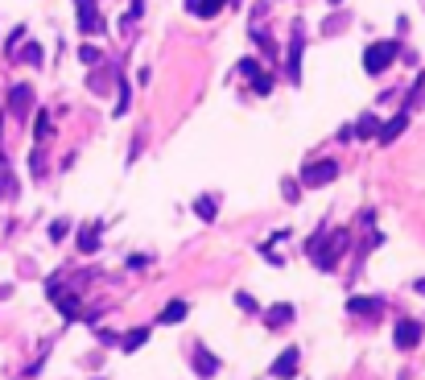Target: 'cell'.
<instances>
[{"label": "cell", "mask_w": 425, "mask_h": 380, "mask_svg": "<svg viewBox=\"0 0 425 380\" xmlns=\"http://www.w3.org/2000/svg\"><path fill=\"white\" fill-rule=\"evenodd\" d=\"M252 92H256V95H269V92H273V79H269L264 71H256V75H252Z\"/></svg>", "instance_id": "obj_23"}, {"label": "cell", "mask_w": 425, "mask_h": 380, "mask_svg": "<svg viewBox=\"0 0 425 380\" xmlns=\"http://www.w3.org/2000/svg\"><path fill=\"white\" fill-rule=\"evenodd\" d=\"M396 54H401L396 42H372V46L364 50V71H368V75H384V71L396 62Z\"/></svg>", "instance_id": "obj_2"}, {"label": "cell", "mask_w": 425, "mask_h": 380, "mask_svg": "<svg viewBox=\"0 0 425 380\" xmlns=\"http://www.w3.org/2000/svg\"><path fill=\"white\" fill-rule=\"evenodd\" d=\"M417 293H425V282H417Z\"/></svg>", "instance_id": "obj_28"}, {"label": "cell", "mask_w": 425, "mask_h": 380, "mask_svg": "<svg viewBox=\"0 0 425 380\" xmlns=\"http://www.w3.org/2000/svg\"><path fill=\"white\" fill-rule=\"evenodd\" d=\"M190 364H194V372H198L202 380L219 372V360H215V356H211V351H207L202 343H194V351H190Z\"/></svg>", "instance_id": "obj_11"}, {"label": "cell", "mask_w": 425, "mask_h": 380, "mask_svg": "<svg viewBox=\"0 0 425 380\" xmlns=\"http://www.w3.org/2000/svg\"><path fill=\"white\" fill-rule=\"evenodd\" d=\"M144 339H149V327H137V331H128L120 339V347H124V356H133V351H141Z\"/></svg>", "instance_id": "obj_16"}, {"label": "cell", "mask_w": 425, "mask_h": 380, "mask_svg": "<svg viewBox=\"0 0 425 380\" xmlns=\"http://www.w3.org/2000/svg\"><path fill=\"white\" fill-rule=\"evenodd\" d=\"M50 302H54V306H58V310H62V319H70V323H75V319H79V314H83V306H79V298H75V293H66V289H62V285L58 282H50Z\"/></svg>", "instance_id": "obj_4"}, {"label": "cell", "mask_w": 425, "mask_h": 380, "mask_svg": "<svg viewBox=\"0 0 425 380\" xmlns=\"http://www.w3.org/2000/svg\"><path fill=\"white\" fill-rule=\"evenodd\" d=\"M194 211H198V219H215V198H194Z\"/></svg>", "instance_id": "obj_21"}, {"label": "cell", "mask_w": 425, "mask_h": 380, "mask_svg": "<svg viewBox=\"0 0 425 380\" xmlns=\"http://www.w3.org/2000/svg\"><path fill=\"white\" fill-rule=\"evenodd\" d=\"M66 236H70V224H66V219L50 224V240H66Z\"/></svg>", "instance_id": "obj_26"}, {"label": "cell", "mask_w": 425, "mask_h": 380, "mask_svg": "<svg viewBox=\"0 0 425 380\" xmlns=\"http://www.w3.org/2000/svg\"><path fill=\"white\" fill-rule=\"evenodd\" d=\"M301 46H306V42H301V25H297V29H293V42H289V58H285V75H289L293 87L301 83Z\"/></svg>", "instance_id": "obj_8"}, {"label": "cell", "mask_w": 425, "mask_h": 380, "mask_svg": "<svg viewBox=\"0 0 425 380\" xmlns=\"http://www.w3.org/2000/svg\"><path fill=\"white\" fill-rule=\"evenodd\" d=\"M223 4H228V0H186V13H194V17H202V21H207V17H215Z\"/></svg>", "instance_id": "obj_15"}, {"label": "cell", "mask_w": 425, "mask_h": 380, "mask_svg": "<svg viewBox=\"0 0 425 380\" xmlns=\"http://www.w3.org/2000/svg\"><path fill=\"white\" fill-rule=\"evenodd\" d=\"M8 198H17V178L8 170H0V203H8Z\"/></svg>", "instance_id": "obj_19"}, {"label": "cell", "mask_w": 425, "mask_h": 380, "mask_svg": "<svg viewBox=\"0 0 425 380\" xmlns=\"http://www.w3.org/2000/svg\"><path fill=\"white\" fill-rule=\"evenodd\" d=\"M347 244H351V232H347V228H338V232L318 228V232L310 236V244H306V256H310L322 273H331V269H338V261H343Z\"/></svg>", "instance_id": "obj_1"}, {"label": "cell", "mask_w": 425, "mask_h": 380, "mask_svg": "<svg viewBox=\"0 0 425 380\" xmlns=\"http://www.w3.org/2000/svg\"><path fill=\"white\" fill-rule=\"evenodd\" d=\"M8 112H13L17 120H25V116L33 112V87H29V83H17V87H8Z\"/></svg>", "instance_id": "obj_5"}, {"label": "cell", "mask_w": 425, "mask_h": 380, "mask_svg": "<svg viewBox=\"0 0 425 380\" xmlns=\"http://www.w3.org/2000/svg\"><path fill=\"white\" fill-rule=\"evenodd\" d=\"M273 377H297V351L289 347V351H281V360H273Z\"/></svg>", "instance_id": "obj_14"}, {"label": "cell", "mask_w": 425, "mask_h": 380, "mask_svg": "<svg viewBox=\"0 0 425 380\" xmlns=\"http://www.w3.org/2000/svg\"><path fill=\"white\" fill-rule=\"evenodd\" d=\"M50 133H54V124H50V112H38V124H33V137H38V141H46Z\"/></svg>", "instance_id": "obj_22"}, {"label": "cell", "mask_w": 425, "mask_h": 380, "mask_svg": "<svg viewBox=\"0 0 425 380\" xmlns=\"http://www.w3.org/2000/svg\"><path fill=\"white\" fill-rule=\"evenodd\" d=\"M281 194H285V198H289V203H297V198H301V182H293V178H285V182H281Z\"/></svg>", "instance_id": "obj_24"}, {"label": "cell", "mask_w": 425, "mask_h": 380, "mask_svg": "<svg viewBox=\"0 0 425 380\" xmlns=\"http://www.w3.org/2000/svg\"><path fill=\"white\" fill-rule=\"evenodd\" d=\"M186 314H190V306L182 302V298H174V302H170V306H165V310L157 314V323H161V327H178V323H182Z\"/></svg>", "instance_id": "obj_13"}, {"label": "cell", "mask_w": 425, "mask_h": 380, "mask_svg": "<svg viewBox=\"0 0 425 380\" xmlns=\"http://www.w3.org/2000/svg\"><path fill=\"white\" fill-rule=\"evenodd\" d=\"M334 178H338V166H334V161H310V166L301 170V187H310V190L327 187Z\"/></svg>", "instance_id": "obj_3"}, {"label": "cell", "mask_w": 425, "mask_h": 380, "mask_svg": "<svg viewBox=\"0 0 425 380\" xmlns=\"http://www.w3.org/2000/svg\"><path fill=\"white\" fill-rule=\"evenodd\" d=\"M99 236H103V228H99V224H87V228L79 232V248H83V252H95V248H99Z\"/></svg>", "instance_id": "obj_17"}, {"label": "cell", "mask_w": 425, "mask_h": 380, "mask_svg": "<svg viewBox=\"0 0 425 380\" xmlns=\"http://www.w3.org/2000/svg\"><path fill=\"white\" fill-rule=\"evenodd\" d=\"M331 4H343V0H331Z\"/></svg>", "instance_id": "obj_29"}, {"label": "cell", "mask_w": 425, "mask_h": 380, "mask_svg": "<svg viewBox=\"0 0 425 380\" xmlns=\"http://www.w3.org/2000/svg\"><path fill=\"white\" fill-rule=\"evenodd\" d=\"M13 58H21V62H29V66H42V46H38V42H25V50L13 54Z\"/></svg>", "instance_id": "obj_18"}, {"label": "cell", "mask_w": 425, "mask_h": 380, "mask_svg": "<svg viewBox=\"0 0 425 380\" xmlns=\"http://www.w3.org/2000/svg\"><path fill=\"white\" fill-rule=\"evenodd\" d=\"M236 306L239 310H256V298L252 293H236Z\"/></svg>", "instance_id": "obj_27"}, {"label": "cell", "mask_w": 425, "mask_h": 380, "mask_svg": "<svg viewBox=\"0 0 425 380\" xmlns=\"http://www.w3.org/2000/svg\"><path fill=\"white\" fill-rule=\"evenodd\" d=\"M347 314H355V319H380L384 314V298H347Z\"/></svg>", "instance_id": "obj_9"}, {"label": "cell", "mask_w": 425, "mask_h": 380, "mask_svg": "<svg viewBox=\"0 0 425 380\" xmlns=\"http://www.w3.org/2000/svg\"><path fill=\"white\" fill-rule=\"evenodd\" d=\"M405 129H409V112H396L392 120H384V124L376 129V141L380 145H392L401 133H405Z\"/></svg>", "instance_id": "obj_10"}, {"label": "cell", "mask_w": 425, "mask_h": 380, "mask_svg": "<svg viewBox=\"0 0 425 380\" xmlns=\"http://www.w3.org/2000/svg\"><path fill=\"white\" fill-rule=\"evenodd\" d=\"M289 323H293V306H289V302H277V306L264 310V327H269V331H281Z\"/></svg>", "instance_id": "obj_12"}, {"label": "cell", "mask_w": 425, "mask_h": 380, "mask_svg": "<svg viewBox=\"0 0 425 380\" xmlns=\"http://www.w3.org/2000/svg\"><path fill=\"white\" fill-rule=\"evenodd\" d=\"M75 13H79V29L83 34H103V17H99L95 0H75Z\"/></svg>", "instance_id": "obj_7"}, {"label": "cell", "mask_w": 425, "mask_h": 380, "mask_svg": "<svg viewBox=\"0 0 425 380\" xmlns=\"http://www.w3.org/2000/svg\"><path fill=\"white\" fill-rule=\"evenodd\" d=\"M376 129H380V120L368 112V116H359V124H355V137H376Z\"/></svg>", "instance_id": "obj_20"}, {"label": "cell", "mask_w": 425, "mask_h": 380, "mask_svg": "<svg viewBox=\"0 0 425 380\" xmlns=\"http://www.w3.org/2000/svg\"><path fill=\"white\" fill-rule=\"evenodd\" d=\"M79 58H83L87 66H99V62H103V54H99L95 46H83V50H79Z\"/></svg>", "instance_id": "obj_25"}, {"label": "cell", "mask_w": 425, "mask_h": 380, "mask_svg": "<svg viewBox=\"0 0 425 380\" xmlns=\"http://www.w3.org/2000/svg\"><path fill=\"white\" fill-rule=\"evenodd\" d=\"M392 343H396L401 351H413V347L422 343V323H417V319H401L396 331H392Z\"/></svg>", "instance_id": "obj_6"}]
</instances>
